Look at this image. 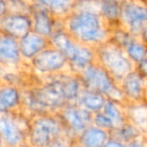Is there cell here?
Instances as JSON below:
<instances>
[{"label":"cell","mask_w":147,"mask_h":147,"mask_svg":"<svg viewBox=\"0 0 147 147\" xmlns=\"http://www.w3.org/2000/svg\"><path fill=\"white\" fill-rule=\"evenodd\" d=\"M144 132L138 127L136 124L131 122L130 120L126 121L122 126L118 127L117 129L113 130L111 132V136L120 141L124 142V143H128L131 140L135 139V138L139 137V136L143 135Z\"/></svg>","instance_id":"22"},{"label":"cell","mask_w":147,"mask_h":147,"mask_svg":"<svg viewBox=\"0 0 147 147\" xmlns=\"http://www.w3.org/2000/svg\"><path fill=\"white\" fill-rule=\"evenodd\" d=\"M135 70L147 80V56L135 65Z\"/></svg>","instance_id":"28"},{"label":"cell","mask_w":147,"mask_h":147,"mask_svg":"<svg viewBox=\"0 0 147 147\" xmlns=\"http://www.w3.org/2000/svg\"><path fill=\"white\" fill-rule=\"evenodd\" d=\"M20 103V93L15 86L3 85L0 87V114L13 110Z\"/></svg>","instance_id":"21"},{"label":"cell","mask_w":147,"mask_h":147,"mask_svg":"<svg viewBox=\"0 0 147 147\" xmlns=\"http://www.w3.org/2000/svg\"><path fill=\"white\" fill-rule=\"evenodd\" d=\"M138 38L141 39L144 43L147 44V23L142 27V29L140 30L139 34H138Z\"/></svg>","instance_id":"31"},{"label":"cell","mask_w":147,"mask_h":147,"mask_svg":"<svg viewBox=\"0 0 147 147\" xmlns=\"http://www.w3.org/2000/svg\"><path fill=\"white\" fill-rule=\"evenodd\" d=\"M0 135L7 147H20L23 144V131L15 119L8 113L0 114Z\"/></svg>","instance_id":"14"},{"label":"cell","mask_w":147,"mask_h":147,"mask_svg":"<svg viewBox=\"0 0 147 147\" xmlns=\"http://www.w3.org/2000/svg\"><path fill=\"white\" fill-rule=\"evenodd\" d=\"M78 75L84 88L101 93L110 100L126 104L119 82L97 62L89 65Z\"/></svg>","instance_id":"3"},{"label":"cell","mask_w":147,"mask_h":147,"mask_svg":"<svg viewBox=\"0 0 147 147\" xmlns=\"http://www.w3.org/2000/svg\"><path fill=\"white\" fill-rule=\"evenodd\" d=\"M8 13L14 14H31L32 2L30 0H6Z\"/></svg>","instance_id":"25"},{"label":"cell","mask_w":147,"mask_h":147,"mask_svg":"<svg viewBox=\"0 0 147 147\" xmlns=\"http://www.w3.org/2000/svg\"><path fill=\"white\" fill-rule=\"evenodd\" d=\"M51 79L31 93V101L40 109H61L68 101L64 95L58 75H50Z\"/></svg>","instance_id":"6"},{"label":"cell","mask_w":147,"mask_h":147,"mask_svg":"<svg viewBox=\"0 0 147 147\" xmlns=\"http://www.w3.org/2000/svg\"><path fill=\"white\" fill-rule=\"evenodd\" d=\"M0 147H7L5 144V142H4L3 138L1 137V135H0Z\"/></svg>","instance_id":"34"},{"label":"cell","mask_w":147,"mask_h":147,"mask_svg":"<svg viewBox=\"0 0 147 147\" xmlns=\"http://www.w3.org/2000/svg\"><path fill=\"white\" fill-rule=\"evenodd\" d=\"M30 16L32 30L47 38H50L53 32L63 24V19L54 17L46 8L36 2H32Z\"/></svg>","instance_id":"10"},{"label":"cell","mask_w":147,"mask_h":147,"mask_svg":"<svg viewBox=\"0 0 147 147\" xmlns=\"http://www.w3.org/2000/svg\"><path fill=\"white\" fill-rule=\"evenodd\" d=\"M50 44L59 49L69 64V70L79 74L82 70L96 62V53L94 47L78 42L69 33L60 26L53 32L50 38Z\"/></svg>","instance_id":"2"},{"label":"cell","mask_w":147,"mask_h":147,"mask_svg":"<svg viewBox=\"0 0 147 147\" xmlns=\"http://www.w3.org/2000/svg\"><path fill=\"white\" fill-rule=\"evenodd\" d=\"M7 13H8L7 2H6V0H0V19Z\"/></svg>","instance_id":"30"},{"label":"cell","mask_w":147,"mask_h":147,"mask_svg":"<svg viewBox=\"0 0 147 147\" xmlns=\"http://www.w3.org/2000/svg\"><path fill=\"white\" fill-rule=\"evenodd\" d=\"M30 1H31V2H32V0H30Z\"/></svg>","instance_id":"37"},{"label":"cell","mask_w":147,"mask_h":147,"mask_svg":"<svg viewBox=\"0 0 147 147\" xmlns=\"http://www.w3.org/2000/svg\"><path fill=\"white\" fill-rule=\"evenodd\" d=\"M63 26L75 40L94 48L109 39L110 28L99 14L96 3L76 4L63 19Z\"/></svg>","instance_id":"1"},{"label":"cell","mask_w":147,"mask_h":147,"mask_svg":"<svg viewBox=\"0 0 147 147\" xmlns=\"http://www.w3.org/2000/svg\"><path fill=\"white\" fill-rule=\"evenodd\" d=\"M95 53L97 63L106 69L118 82L135 69V65L127 56L125 50L110 41L95 47Z\"/></svg>","instance_id":"4"},{"label":"cell","mask_w":147,"mask_h":147,"mask_svg":"<svg viewBox=\"0 0 147 147\" xmlns=\"http://www.w3.org/2000/svg\"><path fill=\"white\" fill-rule=\"evenodd\" d=\"M140 2H141V3H143L144 5L147 7V0H140Z\"/></svg>","instance_id":"36"},{"label":"cell","mask_w":147,"mask_h":147,"mask_svg":"<svg viewBox=\"0 0 147 147\" xmlns=\"http://www.w3.org/2000/svg\"><path fill=\"white\" fill-rule=\"evenodd\" d=\"M124 50L134 65L139 63L147 56V44L138 37H136L132 42H130L124 48Z\"/></svg>","instance_id":"24"},{"label":"cell","mask_w":147,"mask_h":147,"mask_svg":"<svg viewBox=\"0 0 147 147\" xmlns=\"http://www.w3.org/2000/svg\"><path fill=\"white\" fill-rule=\"evenodd\" d=\"M111 137V132L91 124L75 138L83 147H104Z\"/></svg>","instance_id":"17"},{"label":"cell","mask_w":147,"mask_h":147,"mask_svg":"<svg viewBox=\"0 0 147 147\" xmlns=\"http://www.w3.org/2000/svg\"><path fill=\"white\" fill-rule=\"evenodd\" d=\"M76 4H85V3H96L97 0H75Z\"/></svg>","instance_id":"32"},{"label":"cell","mask_w":147,"mask_h":147,"mask_svg":"<svg viewBox=\"0 0 147 147\" xmlns=\"http://www.w3.org/2000/svg\"><path fill=\"white\" fill-rule=\"evenodd\" d=\"M136 35H134L129 29L121 25L113 27L110 29V33H109V39L108 41L114 43L115 45L121 47V48H125L130 42L136 38Z\"/></svg>","instance_id":"23"},{"label":"cell","mask_w":147,"mask_h":147,"mask_svg":"<svg viewBox=\"0 0 147 147\" xmlns=\"http://www.w3.org/2000/svg\"><path fill=\"white\" fill-rule=\"evenodd\" d=\"M123 2L124 0H97V10L110 29L121 25Z\"/></svg>","instance_id":"16"},{"label":"cell","mask_w":147,"mask_h":147,"mask_svg":"<svg viewBox=\"0 0 147 147\" xmlns=\"http://www.w3.org/2000/svg\"><path fill=\"white\" fill-rule=\"evenodd\" d=\"M93 124L100 128H103V129L107 130L109 132H112L114 130V126H113L111 120L102 111L93 114Z\"/></svg>","instance_id":"26"},{"label":"cell","mask_w":147,"mask_h":147,"mask_svg":"<svg viewBox=\"0 0 147 147\" xmlns=\"http://www.w3.org/2000/svg\"><path fill=\"white\" fill-rule=\"evenodd\" d=\"M107 99L108 98L103 94H101V93L89 90V89L83 87L75 103H77L78 105L87 109L88 111H90V112H92L94 114V113L100 112L102 110Z\"/></svg>","instance_id":"18"},{"label":"cell","mask_w":147,"mask_h":147,"mask_svg":"<svg viewBox=\"0 0 147 147\" xmlns=\"http://www.w3.org/2000/svg\"><path fill=\"white\" fill-rule=\"evenodd\" d=\"M119 85L124 95L126 104L144 102L147 80L135 69L124 76L123 79L119 82Z\"/></svg>","instance_id":"11"},{"label":"cell","mask_w":147,"mask_h":147,"mask_svg":"<svg viewBox=\"0 0 147 147\" xmlns=\"http://www.w3.org/2000/svg\"><path fill=\"white\" fill-rule=\"evenodd\" d=\"M58 116L73 138L77 137L87 126L93 124V113L77 103L66 104L59 110Z\"/></svg>","instance_id":"8"},{"label":"cell","mask_w":147,"mask_h":147,"mask_svg":"<svg viewBox=\"0 0 147 147\" xmlns=\"http://www.w3.org/2000/svg\"><path fill=\"white\" fill-rule=\"evenodd\" d=\"M32 2L42 5L54 17L64 19L75 8V0H32Z\"/></svg>","instance_id":"19"},{"label":"cell","mask_w":147,"mask_h":147,"mask_svg":"<svg viewBox=\"0 0 147 147\" xmlns=\"http://www.w3.org/2000/svg\"><path fill=\"white\" fill-rule=\"evenodd\" d=\"M32 30L31 16L7 13L0 19V32L20 39Z\"/></svg>","instance_id":"12"},{"label":"cell","mask_w":147,"mask_h":147,"mask_svg":"<svg viewBox=\"0 0 147 147\" xmlns=\"http://www.w3.org/2000/svg\"><path fill=\"white\" fill-rule=\"evenodd\" d=\"M104 147H127V145H126V143L111 136L108 139V141L106 142V144L104 145Z\"/></svg>","instance_id":"29"},{"label":"cell","mask_w":147,"mask_h":147,"mask_svg":"<svg viewBox=\"0 0 147 147\" xmlns=\"http://www.w3.org/2000/svg\"><path fill=\"white\" fill-rule=\"evenodd\" d=\"M126 145H127V147H147V141H146L145 135L143 134V135L131 140L130 142L126 143Z\"/></svg>","instance_id":"27"},{"label":"cell","mask_w":147,"mask_h":147,"mask_svg":"<svg viewBox=\"0 0 147 147\" xmlns=\"http://www.w3.org/2000/svg\"><path fill=\"white\" fill-rule=\"evenodd\" d=\"M32 68L43 75H54L69 70V64L65 55L50 45L30 60Z\"/></svg>","instance_id":"7"},{"label":"cell","mask_w":147,"mask_h":147,"mask_svg":"<svg viewBox=\"0 0 147 147\" xmlns=\"http://www.w3.org/2000/svg\"><path fill=\"white\" fill-rule=\"evenodd\" d=\"M144 102L147 104V86H146V90H145V95H144Z\"/></svg>","instance_id":"35"},{"label":"cell","mask_w":147,"mask_h":147,"mask_svg":"<svg viewBox=\"0 0 147 147\" xmlns=\"http://www.w3.org/2000/svg\"><path fill=\"white\" fill-rule=\"evenodd\" d=\"M64 134L69 133L59 116L49 115L36 117L31 122L28 130L29 143L33 147H49L54 140Z\"/></svg>","instance_id":"5"},{"label":"cell","mask_w":147,"mask_h":147,"mask_svg":"<svg viewBox=\"0 0 147 147\" xmlns=\"http://www.w3.org/2000/svg\"><path fill=\"white\" fill-rule=\"evenodd\" d=\"M101 111L111 120L113 126H114V130L123 125L126 121H128L125 103L107 99L106 103Z\"/></svg>","instance_id":"20"},{"label":"cell","mask_w":147,"mask_h":147,"mask_svg":"<svg viewBox=\"0 0 147 147\" xmlns=\"http://www.w3.org/2000/svg\"><path fill=\"white\" fill-rule=\"evenodd\" d=\"M147 23V7L140 0H124L121 24L138 37L140 30Z\"/></svg>","instance_id":"9"},{"label":"cell","mask_w":147,"mask_h":147,"mask_svg":"<svg viewBox=\"0 0 147 147\" xmlns=\"http://www.w3.org/2000/svg\"><path fill=\"white\" fill-rule=\"evenodd\" d=\"M70 147H83V146H82L81 144H80L76 139H73V141H72V143H71V145H70Z\"/></svg>","instance_id":"33"},{"label":"cell","mask_w":147,"mask_h":147,"mask_svg":"<svg viewBox=\"0 0 147 147\" xmlns=\"http://www.w3.org/2000/svg\"><path fill=\"white\" fill-rule=\"evenodd\" d=\"M22 61L19 39L0 32V65L17 66Z\"/></svg>","instance_id":"13"},{"label":"cell","mask_w":147,"mask_h":147,"mask_svg":"<svg viewBox=\"0 0 147 147\" xmlns=\"http://www.w3.org/2000/svg\"><path fill=\"white\" fill-rule=\"evenodd\" d=\"M50 39L31 30L22 38L19 39L20 52L23 60H30L35 57L39 52L50 46Z\"/></svg>","instance_id":"15"}]
</instances>
